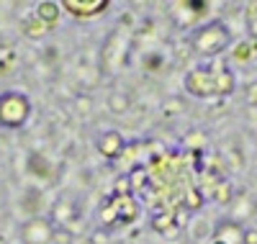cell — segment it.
<instances>
[{
    "instance_id": "obj_7",
    "label": "cell",
    "mask_w": 257,
    "mask_h": 244,
    "mask_svg": "<svg viewBox=\"0 0 257 244\" xmlns=\"http://www.w3.org/2000/svg\"><path fill=\"white\" fill-rule=\"evenodd\" d=\"M108 0H62V11H67L72 18H95L108 11Z\"/></svg>"
},
{
    "instance_id": "obj_14",
    "label": "cell",
    "mask_w": 257,
    "mask_h": 244,
    "mask_svg": "<svg viewBox=\"0 0 257 244\" xmlns=\"http://www.w3.org/2000/svg\"><path fill=\"white\" fill-rule=\"evenodd\" d=\"M257 49V36L254 39H249V41H242L237 49H234V57H237L239 62H247L249 57H252V52Z\"/></svg>"
},
{
    "instance_id": "obj_19",
    "label": "cell",
    "mask_w": 257,
    "mask_h": 244,
    "mask_svg": "<svg viewBox=\"0 0 257 244\" xmlns=\"http://www.w3.org/2000/svg\"><path fill=\"white\" fill-rule=\"evenodd\" d=\"M244 244H257V229H247L244 231Z\"/></svg>"
},
{
    "instance_id": "obj_8",
    "label": "cell",
    "mask_w": 257,
    "mask_h": 244,
    "mask_svg": "<svg viewBox=\"0 0 257 244\" xmlns=\"http://www.w3.org/2000/svg\"><path fill=\"white\" fill-rule=\"evenodd\" d=\"M244 226L237 221H221V224L213 229V241L221 244H244Z\"/></svg>"
},
{
    "instance_id": "obj_4",
    "label": "cell",
    "mask_w": 257,
    "mask_h": 244,
    "mask_svg": "<svg viewBox=\"0 0 257 244\" xmlns=\"http://www.w3.org/2000/svg\"><path fill=\"white\" fill-rule=\"evenodd\" d=\"M98 216L105 226H126L139 216V206L132 201V195H111L105 203H100Z\"/></svg>"
},
{
    "instance_id": "obj_18",
    "label": "cell",
    "mask_w": 257,
    "mask_h": 244,
    "mask_svg": "<svg viewBox=\"0 0 257 244\" xmlns=\"http://www.w3.org/2000/svg\"><path fill=\"white\" fill-rule=\"evenodd\" d=\"M90 239H93V244H108V231H103V234L98 231V234H93Z\"/></svg>"
},
{
    "instance_id": "obj_5",
    "label": "cell",
    "mask_w": 257,
    "mask_h": 244,
    "mask_svg": "<svg viewBox=\"0 0 257 244\" xmlns=\"http://www.w3.org/2000/svg\"><path fill=\"white\" fill-rule=\"evenodd\" d=\"M54 231H57V226L49 221V216L36 213L26 221H21L18 239H21V244H52Z\"/></svg>"
},
{
    "instance_id": "obj_3",
    "label": "cell",
    "mask_w": 257,
    "mask_h": 244,
    "mask_svg": "<svg viewBox=\"0 0 257 244\" xmlns=\"http://www.w3.org/2000/svg\"><path fill=\"white\" fill-rule=\"evenodd\" d=\"M31 98L24 90H3L0 93V129L18 131L31 118Z\"/></svg>"
},
{
    "instance_id": "obj_10",
    "label": "cell",
    "mask_w": 257,
    "mask_h": 244,
    "mask_svg": "<svg viewBox=\"0 0 257 244\" xmlns=\"http://www.w3.org/2000/svg\"><path fill=\"white\" fill-rule=\"evenodd\" d=\"M34 16L47 29H52V26H57V21L62 18V3H57V0H41V3L36 6V13Z\"/></svg>"
},
{
    "instance_id": "obj_16",
    "label": "cell",
    "mask_w": 257,
    "mask_h": 244,
    "mask_svg": "<svg viewBox=\"0 0 257 244\" xmlns=\"http://www.w3.org/2000/svg\"><path fill=\"white\" fill-rule=\"evenodd\" d=\"M244 95H247V103H249V105H257V80H252V82L247 85Z\"/></svg>"
},
{
    "instance_id": "obj_1",
    "label": "cell",
    "mask_w": 257,
    "mask_h": 244,
    "mask_svg": "<svg viewBox=\"0 0 257 244\" xmlns=\"http://www.w3.org/2000/svg\"><path fill=\"white\" fill-rule=\"evenodd\" d=\"M185 93L193 98H216V95H231L234 87H237V77L229 67H213V64H206V67H193L185 80H183Z\"/></svg>"
},
{
    "instance_id": "obj_11",
    "label": "cell",
    "mask_w": 257,
    "mask_h": 244,
    "mask_svg": "<svg viewBox=\"0 0 257 244\" xmlns=\"http://www.w3.org/2000/svg\"><path fill=\"white\" fill-rule=\"evenodd\" d=\"M21 31H24L29 39H41V36H44V31H47V26L41 24L36 16H26L24 21H21Z\"/></svg>"
},
{
    "instance_id": "obj_17",
    "label": "cell",
    "mask_w": 257,
    "mask_h": 244,
    "mask_svg": "<svg viewBox=\"0 0 257 244\" xmlns=\"http://www.w3.org/2000/svg\"><path fill=\"white\" fill-rule=\"evenodd\" d=\"M198 206H201V193L198 190H188V208L196 211Z\"/></svg>"
},
{
    "instance_id": "obj_6",
    "label": "cell",
    "mask_w": 257,
    "mask_h": 244,
    "mask_svg": "<svg viewBox=\"0 0 257 244\" xmlns=\"http://www.w3.org/2000/svg\"><path fill=\"white\" fill-rule=\"evenodd\" d=\"M95 147H98V152L103 154L105 160H118L121 154L126 152V137L121 134V131H116V129H105V131L98 134Z\"/></svg>"
},
{
    "instance_id": "obj_9",
    "label": "cell",
    "mask_w": 257,
    "mask_h": 244,
    "mask_svg": "<svg viewBox=\"0 0 257 244\" xmlns=\"http://www.w3.org/2000/svg\"><path fill=\"white\" fill-rule=\"evenodd\" d=\"M75 218H77V206L72 201H57L49 211V221L57 229H67Z\"/></svg>"
},
{
    "instance_id": "obj_12",
    "label": "cell",
    "mask_w": 257,
    "mask_h": 244,
    "mask_svg": "<svg viewBox=\"0 0 257 244\" xmlns=\"http://www.w3.org/2000/svg\"><path fill=\"white\" fill-rule=\"evenodd\" d=\"M128 105H132V98H128L126 93H111V98H108V108L113 110V113H126Z\"/></svg>"
},
{
    "instance_id": "obj_13",
    "label": "cell",
    "mask_w": 257,
    "mask_h": 244,
    "mask_svg": "<svg viewBox=\"0 0 257 244\" xmlns=\"http://www.w3.org/2000/svg\"><path fill=\"white\" fill-rule=\"evenodd\" d=\"M211 198H213L216 203H229V201H231V185H229L226 180H219L216 188H213V193H211Z\"/></svg>"
},
{
    "instance_id": "obj_2",
    "label": "cell",
    "mask_w": 257,
    "mask_h": 244,
    "mask_svg": "<svg viewBox=\"0 0 257 244\" xmlns=\"http://www.w3.org/2000/svg\"><path fill=\"white\" fill-rule=\"evenodd\" d=\"M188 44H190V49L196 52L198 57H219L221 52L229 49V44H231V31L229 26L224 24V21H208V24L198 26V29H193L190 36H188Z\"/></svg>"
},
{
    "instance_id": "obj_15",
    "label": "cell",
    "mask_w": 257,
    "mask_h": 244,
    "mask_svg": "<svg viewBox=\"0 0 257 244\" xmlns=\"http://www.w3.org/2000/svg\"><path fill=\"white\" fill-rule=\"evenodd\" d=\"M173 216H170V213H165V216H155V221H152V229L155 231H165V229H170V226H173Z\"/></svg>"
},
{
    "instance_id": "obj_20",
    "label": "cell",
    "mask_w": 257,
    "mask_h": 244,
    "mask_svg": "<svg viewBox=\"0 0 257 244\" xmlns=\"http://www.w3.org/2000/svg\"><path fill=\"white\" fill-rule=\"evenodd\" d=\"M211 244H221V241H211Z\"/></svg>"
}]
</instances>
